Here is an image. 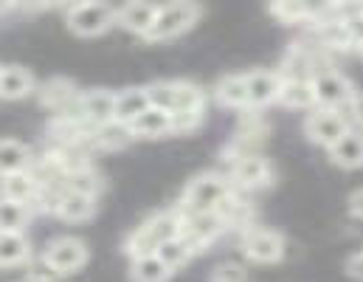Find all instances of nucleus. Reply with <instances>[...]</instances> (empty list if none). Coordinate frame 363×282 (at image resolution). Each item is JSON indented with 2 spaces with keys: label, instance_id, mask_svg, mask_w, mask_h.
Masks as SVG:
<instances>
[{
  "label": "nucleus",
  "instance_id": "f257e3e1",
  "mask_svg": "<svg viewBox=\"0 0 363 282\" xmlns=\"http://www.w3.org/2000/svg\"><path fill=\"white\" fill-rule=\"evenodd\" d=\"M178 234H181V215L175 206L164 209V212H152L124 237V254L130 260L144 257V254H155L167 240H172Z\"/></svg>",
  "mask_w": 363,
  "mask_h": 282
},
{
  "label": "nucleus",
  "instance_id": "f03ea898",
  "mask_svg": "<svg viewBox=\"0 0 363 282\" xmlns=\"http://www.w3.org/2000/svg\"><path fill=\"white\" fill-rule=\"evenodd\" d=\"M155 107L183 116V113H203L206 110V91L189 80H155L147 85Z\"/></svg>",
  "mask_w": 363,
  "mask_h": 282
},
{
  "label": "nucleus",
  "instance_id": "7ed1b4c3",
  "mask_svg": "<svg viewBox=\"0 0 363 282\" xmlns=\"http://www.w3.org/2000/svg\"><path fill=\"white\" fill-rule=\"evenodd\" d=\"M234 184L223 173H197L181 195V209L186 212H217L234 192Z\"/></svg>",
  "mask_w": 363,
  "mask_h": 282
},
{
  "label": "nucleus",
  "instance_id": "20e7f679",
  "mask_svg": "<svg viewBox=\"0 0 363 282\" xmlns=\"http://www.w3.org/2000/svg\"><path fill=\"white\" fill-rule=\"evenodd\" d=\"M203 14V6L200 3H191V0H175V3H164L158 9V17L150 28V34L144 37L147 43H164V40H175L181 37L183 31H189Z\"/></svg>",
  "mask_w": 363,
  "mask_h": 282
},
{
  "label": "nucleus",
  "instance_id": "39448f33",
  "mask_svg": "<svg viewBox=\"0 0 363 282\" xmlns=\"http://www.w3.org/2000/svg\"><path fill=\"white\" fill-rule=\"evenodd\" d=\"M116 11L110 3L101 0H82V3H71L65 6V23L74 34L79 37H99L104 34L110 26H116Z\"/></svg>",
  "mask_w": 363,
  "mask_h": 282
},
{
  "label": "nucleus",
  "instance_id": "423d86ee",
  "mask_svg": "<svg viewBox=\"0 0 363 282\" xmlns=\"http://www.w3.org/2000/svg\"><path fill=\"white\" fill-rule=\"evenodd\" d=\"M240 249H242L245 260L259 263V266H273V263H281L284 260L287 240H284L281 232L254 223L251 229L240 232Z\"/></svg>",
  "mask_w": 363,
  "mask_h": 282
},
{
  "label": "nucleus",
  "instance_id": "0eeeda50",
  "mask_svg": "<svg viewBox=\"0 0 363 282\" xmlns=\"http://www.w3.org/2000/svg\"><path fill=\"white\" fill-rule=\"evenodd\" d=\"M313 94H315V104L318 107H335V110H350V104H352V99H355V85H352V80L344 74V71H338V68H333V65H324V68H318L315 74H313Z\"/></svg>",
  "mask_w": 363,
  "mask_h": 282
},
{
  "label": "nucleus",
  "instance_id": "6e6552de",
  "mask_svg": "<svg viewBox=\"0 0 363 282\" xmlns=\"http://www.w3.org/2000/svg\"><path fill=\"white\" fill-rule=\"evenodd\" d=\"M181 215V237L189 243V249L194 254L206 251L228 226L220 217V212H186L181 206H175Z\"/></svg>",
  "mask_w": 363,
  "mask_h": 282
},
{
  "label": "nucleus",
  "instance_id": "1a4fd4ad",
  "mask_svg": "<svg viewBox=\"0 0 363 282\" xmlns=\"http://www.w3.org/2000/svg\"><path fill=\"white\" fill-rule=\"evenodd\" d=\"M350 127L352 124L344 116V110H335V107H313L304 116V136L313 144H321L324 150H330L333 144H338L347 136Z\"/></svg>",
  "mask_w": 363,
  "mask_h": 282
},
{
  "label": "nucleus",
  "instance_id": "9d476101",
  "mask_svg": "<svg viewBox=\"0 0 363 282\" xmlns=\"http://www.w3.org/2000/svg\"><path fill=\"white\" fill-rule=\"evenodd\" d=\"M43 257L48 260V266L60 277H68V274H77L79 269L88 266L91 251H88V243L85 240H79L74 234H60V237H54V240L45 243Z\"/></svg>",
  "mask_w": 363,
  "mask_h": 282
},
{
  "label": "nucleus",
  "instance_id": "9b49d317",
  "mask_svg": "<svg viewBox=\"0 0 363 282\" xmlns=\"http://www.w3.org/2000/svg\"><path fill=\"white\" fill-rule=\"evenodd\" d=\"M228 178H231V184L240 192L265 189L273 184V164L262 153H245V156L231 158Z\"/></svg>",
  "mask_w": 363,
  "mask_h": 282
},
{
  "label": "nucleus",
  "instance_id": "f8f14e48",
  "mask_svg": "<svg viewBox=\"0 0 363 282\" xmlns=\"http://www.w3.org/2000/svg\"><path fill=\"white\" fill-rule=\"evenodd\" d=\"M40 102L54 113V116H68V113H79V99L82 91L68 80V77H51L37 88Z\"/></svg>",
  "mask_w": 363,
  "mask_h": 282
},
{
  "label": "nucleus",
  "instance_id": "ddd939ff",
  "mask_svg": "<svg viewBox=\"0 0 363 282\" xmlns=\"http://www.w3.org/2000/svg\"><path fill=\"white\" fill-rule=\"evenodd\" d=\"M116 99L118 94L110 88H88L79 99V113L91 121L93 127H104L116 121Z\"/></svg>",
  "mask_w": 363,
  "mask_h": 282
},
{
  "label": "nucleus",
  "instance_id": "4468645a",
  "mask_svg": "<svg viewBox=\"0 0 363 282\" xmlns=\"http://www.w3.org/2000/svg\"><path fill=\"white\" fill-rule=\"evenodd\" d=\"M40 178L34 175V170L28 173H6L3 175V184H0V195H3V203H26L37 212V200H40Z\"/></svg>",
  "mask_w": 363,
  "mask_h": 282
},
{
  "label": "nucleus",
  "instance_id": "2eb2a0df",
  "mask_svg": "<svg viewBox=\"0 0 363 282\" xmlns=\"http://www.w3.org/2000/svg\"><path fill=\"white\" fill-rule=\"evenodd\" d=\"M245 82H248V96H251V110H262L265 104L276 102L281 91V74L268 71V68L245 71Z\"/></svg>",
  "mask_w": 363,
  "mask_h": 282
},
{
  "label": "nucleus",
  "instance_id": "dca6fc26",
  "mask_svg": "<svg viewBox=\"0 0 363 282\" xmlns=\"http://www.w3.org/2000/svg\"><path fill=\"white\" fill-rule=\"evenodd\" d=\"M158 9H161V6H155V3L130 0V3L118 6V11H116V23H118L121 28L133 31V34L147 37L150 28H152V23H155V17H158Z\"/></svg>",
  "mask_w": 363,
  "mask_h": 282
},
{
  "label": "nucleus",
  "instance_id": "f3484780",
  "mask_svg": "<svg viewBox=\"0 0 363 282\" xmlns=\"http://www.w3.org/2000/svg\"><path fill=\"white\" fill-rule=\"evenodd\" d=\"M133 139H164V136H175V119L172 113L161 110V107H150L144 110L133 124H130Z\"/></svg>",
  "mask_w": 363,
  "mask_h": 282
},
{
  "label": "nucleus",
  "instance_id": "a211bd4d",
  "mask_svg": "<svg viewBox=\"0 0 363 282\" xmlns=\"http://www.w3.org/2000/svg\"><path fill=\"white\" fill-rule=\"evenodd\" d=\"M214 99L223 104V107H231V110H251V96H248V82H245V74H225L217 80V85L211 88Z\"/></svg>",
  "mask_w": 363,
  "mask_h": 282
},
{
  "label": "nucleus",
  "instance_id": "6ab92c4d",
  "mask_svg": "<svg viewBox=\"0 0 363 282\" xmlns=\"http://www.w3.org/2000/svg\"><path fill=\"white\" fill-rule=\"evenodd\" d=\"M28 94H37L34 74L17 63H6L0 68V96L6 102H14V99H23Z\"/></svg>",
  "mask_w": 363,
  "mask_h": 282
},
{
  "label": "nucleus",
  "instance_id": "aec40b11",
  "mask_svg": "<svg viewBox=\"0 0 363 282\" xmlns=\"http://www.w3.org/2000/svg\"><path fill=\"white\" fill-rule=\"evenodd\" d=\"M327 156H330V161H333L335 167H344V170H358V167H363V130L361 127H350L347 136H344L338 144H333V147L327 150Z\"/></svg>",
  "mask_w": 363,
  "mask_h": 282
},
{
  "label": "nucleus",
  "instance_id": "412c9836",
  "mask_svg": "<svg viewBox=\"0 0 363 282\" xmlns=\"http://www.w3.org/2000/svg\"><path fill=\"white\" fill-rule=\"evenodd\" d=\"M152 107V99H150V91L147 85H133V88H124L118 91V99H116V121L118 124H133L144 110Z\"/></svg>",
  "mask_w": 363,
  "mask_h": 282
},
{
  "label": "nucleus",
  "instance_id": "4be33fe9",
  "mask_svg": "<svg viewBox=\"0 0 363 282\" xmlns=\"http://www.w3.org/2000/svg\"><path fill=\"white\" fill-rule=\"evenodd\" d=\"M54 215L68 220V223H85V220H91L93 215H96V197L74 192V189H65L60 195V203H57Z\"/></svg>",
  "mask_w": 363,
  "mask_h": 282
},
{
  "label": "nucleus",
  "instance_id": "5701e85b",
  "mask_svg": "<svg viewBox=\"0 0 363 282\" xmlns=\"http://www.w3.org/2000/svg\"><path fill=\"white\" fill-rule=\"evenodd\" d=\"M268 11L284 26H313L318 6H310L304 0H273L268 3Z\"/></svg>",
  "mask_w": 363,
  "mask_h": 282
},
{
  "label": "nucleus",
  "instance_id": "b1692460",
  "mask_svg": "<svg viewBox=\"0 0 363 282\" xmlns=\"http://www.w3.org/2000/svg\"><path fill=\"white\" fill-rule=\"evenodd\" d=\"M34 156H31V147H26L20 139H11V136H3L0 141V167H3V175L6 173H28L34 170Z\"/></svg>",
  "mask_w": 363,
  "mask_h": 282
},
{
  "label": "nucleus",
  "instance_id": "393cba45",
  "mask_svg": "<svg viewBox=\"0 0 363 282\" xmlns=\"http://www.w3.org/2000/svg\"><path fill=\"white\" fill-rule=\"evenodd\" d=\"M31 263V240L23 232H0V266L14 269Z\"/></svg>",
  "mask_w": 363,
  "mask_h": 282
},
{
  "label": "nucleus",
  "instance_id": "a878e982",
  "mask_svg": "<svg viewBox=\"0 0 363 282\" xmlns=\"http://www.w3.org/2000/svg\"><path fill=\"white\" fill-rule=\"evenodd\" d=\"M279 104L293 107V110H313L315 104V94H313V82L310 80H284L281 77V91H279Z\"/></svg>",
  "mask_w": 363,
  "mask_h": 282
},
{
  "label": "nucleus",
  "instance_id": "bb28decb",
  "mask_svg": "<svg viewBox=\"0 0 363 282\" xmlns=\"http://www.w3.org/2000/svg\"><path fill=\"white\" fill-rule=\"evenodd\" d=\"M175 271L158 257V254H144L130 260V280L133 282H169Z\"/></svg>",
  "mask_w": 363,
  "mask_h": 282
},
{
  "label": "nucleus",
  "instance_id": "cd10ccee",
  "mask_svg": "<svg viewBox=\"0 0 363 282\" xmlns=\"http://www.w3.org/2000/svg\"><path fill=\"white\" fill-rule=\"evenodd\" d=\"M130 141H133L130 127H127V124H118V121L104 124V127H96L91 139L93 150H121V147H127Z\"/></svg>",
  "mask_w": 363,
  "mask_h": 282
},
{
  "label": "nucleus",
  "instance_id": "c85d7f7f",
  "mask_svg": "<svg viewBox=\"0 0 363 282\" xmlns=\"http://www.w3.org/2000/svg\"><path fill=\"white\" fill-rule=\"evenodd\" d=\"M34 209L26 203H3L0 206V232H23L31 220Z\"/></svg>",
  "mask_w": 363,
  "mask_h": 282
},
{
  "label": "nucleus",
  "instance_id": "c756f323",
  "mask_svg": "<svg viewBox=\"0 0 363 282\" xmlns=\"http://www.w3.org/2000/svg\"><path fill=\"white\" fill-rule=\"evenodd\" d=\"M155 254H158V257H161V260H164V263H167L172 271L183 269V266H186V263L194 257V251L189 249V243L183 240L181 234H178V237H172V240H167V243H164V246H161Z\"/></svg>",
  "mask_w": 363,
  "mask_h": 282
},
{
  "label": "nucleus",
  "instance_id": "7c9ffc66",
  "mask_svg": "<svg viewBox=\"0 0 363 282\" xmlns=\"http://www.w3.org/2000/svg\"><path fill=\"white\" fill-rule=\"evenodd\" d=\"M65 189H74V192L99 197L101 189H104V181H101V175L96 173V167H88V170H82V173L68 175V178H65Z\"/></svg>",
  "mask_w": 363,
  "mask_h": 282
},
{
  "label": "nucleus",
  "instance_id": "2f4dec72",
  "mask_svg": "<svg viewBox=\"0 0 363 282\" xmlns=\"http://www.w3.org/2000/svg\"><path fill=\"white\" fill-rule=\"evenodd\" d=\"M208 282H248V269L237 260H223L208 271Z\"/></svg>",
  "mask_w": 363,
  "mask_h": 282
},
{
  "label": "nucleus",
  "instance_id": "473e14b6",
  "mask_svg": "<svg viewBox=\"0 0 363 282\" xmlns=\"http://www.w3.org/2000/svg\"><path fill=\"white\" fill-rule=\"evenodd\" d=\"M26 280L28 282H60L62 277L48 266V260L40 254L37 260H31L28 263V274H26Z\"/></svg>",
  "mask_w": 363,
  "mask_h": 282
},
{
  "label": "nucleus",
  "instance_id": "72a5a7b5",
  "mask_svg": "<svg viewBox=\"0 0 363 282\" xmlns=\"http://www.w3.org/2000/svg\"><path fill=\"white\" fill-rule=\"evenodd\" d=\"M347 274H350L352 280H361L363 282V249L347 257Z\"/></svg>",
  "mask_w": 363,
  "mask_h": 282
},
{
  "label": "nucleus",
  "instance_id": "f704fd0d",
  "mask_svg": "<svg viewBox=\"0 0 363 282\" xmlns=\"http://www.w3.org/2000/svg\"><path fill=\"white\" fill-rule=\"evenodd\" d=\"M347 206H350V215H352V217L363 220V187H358L355 192H352V195H350Z\"/></svg>",
  "mask_w": 363,
  "mask_h": 282
},
{
  "label": "nucleus",
  "instance_id": "c9c22d12",
  "mask_svg": "<svg viewBox=\"0 0 363 282\" xmlns=\"http://www.w3.org/2000/svg\"><path fill=\"white\" fill-rule=\"evenodd\" d=\"M350 116L363 127V91H358L355 99H352V104H350Z\"/></svg>",
  "mask_w": 363,
  "mask_h": 282
},
{
  "label": "nucleus",
  "instance_id": "e433bc0d",
  "mask_svg": "<svg viewBox=\"0 0 363 282\" xmlns=\"http://www.w3.org/2000/svg\"><path fill=\"white\" fill-rule=\"evenodd\" d=\"M355 54H358V57H361V60H363V40H361V43H358V51H355Z\"/></svg>",
  "mask_w": 363,
  "mask_h": 282
},
{
  "label": "nucleus",
  "instance_id": "4c0bfd02",
  "mask_svg": "<svg viewBox=\"0 0 363 282\" xmlns=\"http://www.w3.org/2000/svg\"><path fill=\"white\" fill-rule=\"evenodd\" d=\"M17 282H28V280H17Z\"/></svg>",
  "mask_w": 363,
  "mask_h": 282
}]
</instances>
